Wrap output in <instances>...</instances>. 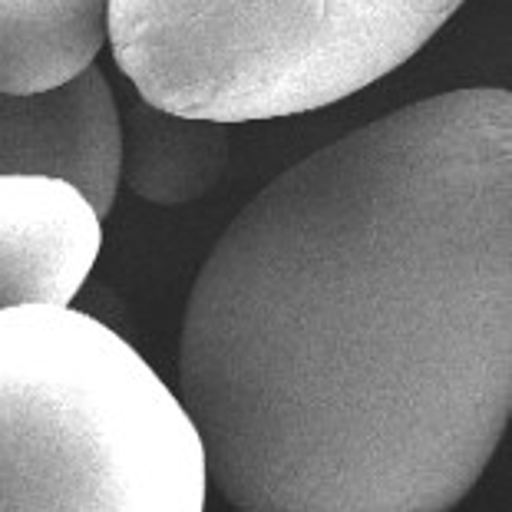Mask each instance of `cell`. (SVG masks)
<instances>
[{"instance_id": "obj_7", "label": "cell", "mask_w": 512, "mask_h": 512, "mask_svg": "<svg viewBox=\"0 0 512 512\" xmlns=\"http://www.w3.org/2000/svg\"><path fill=\"white\" fill-rule=\"evenodd\" d=\"M123 126L119 179L152 205H185L209 195L228 169V133L212 119L166 113L133 103Z\"/></svg>"}, {"instance_id": "obj_6", "label": "cell", "mask_w": 512, "mask_h": 512, "mask_svg": "<svg viewBox=\"0 0 512 512\" xmlns=\"http://www.w3.org/2000/svg\"><path fill=\"white\" fill-rule=\"evenodd\" d=\"M110 40V0H0V93L57 90Z\"/></svg>"}, {"instance_id": "obj_3", "label": "cell", "mask_w": 512, "mask_h": 512, "mask_svg": "<svg viewBox=\"0 0 512 512\" xmlns=\"http://www.w3.org/2000/svg\"><path fill=\"white\" fill-rule=\"evenodd\" d=\"M463 0H110L139 100L212 123L321 110L437 37Z\"/></svg>"}, {"instance_id": "obj_5", "label": "cell", "mask_w": 512, "mask_h": 512, "mask_svg": "<svg viewBox=\"0 0 512 512\" xmlns=\"http://www.w3.org/2000/svg\"><path fill=\"white\" fill-rule=\"evenodd\" d=\"M103 222L67 182L0 176V314L70 308L100 258Z\"/></svg>"}, {"instance_id": "obj_4", "label": "cell", "mask_w": 512, "mask_h": 512, "mask_svg": "<svg viewBox=\"0 0 512 512\" xmlns=\"http://www.w3.org/2000/svg\"><path fill=\"white\" fill-rule=\"evenodd\" d=\"M119 159L123 126L96 63L57 90L0 93V176L67 182L103 219L116 202Z\"/></svg>"}, {"instance_id": "obj_2", "label": "cell", "mask_w": 512, "mask_h": 512, "mask_svg": "<svg viewBox=\"0 0 512 512\" xmlns=\"http://www.w3.org/2000/svg\"><path fill=\"white\" fill-rule=\"evenodd\" d=\"M199 430L113 328L30 304L0 314V512H205Z\"/></svg>"}, {"instance_id": "obj_1", "label": "cell", "mask_w": 512, "mask_h": 512, "mask_svg": "<svg viewBox=\"0 0 512 512\" xmlns=\"http://www.w3.org/2000/svg\"><path fill=\"white\" fill-rule=\"evenodd\" d=\"M182 407L238 512H450L512 410V96L410 103L265 185L202 265Z\"/></svg>"}]
</instances>
